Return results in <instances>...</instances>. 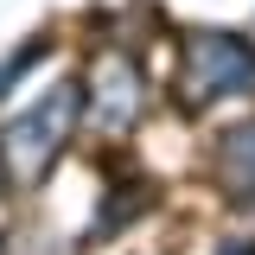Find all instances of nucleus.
Segmentation results:
<instances>
[{
    "mask_svg": "<svg viewBox=\"0 0 255 255\" xmlns=\"http://www.w3.org/2000/svg\"><path fill=\"white\" fill-rule=\"evenodd\" d=\"M179 96H185V109H211V102L255 96V45L236 38V32H185Z\"/></svg>",
    "mask_w": 255,
    "mask_h": 255,
    "instance_id": "nucleus-1",
    "label": "nucleus"
},
{
    "mask_svg": "<svg viewBox=\"0 0 255 255\" xmlns=\"http://www.w3.org/2000/svg\"><path fill=\"white\" fill-rule=\"evenodd\" d=\"M77 102L90 109L96 128L122 134V128H134V115H140V70H134L128 58H102V64L90 70V83H83Z\"/></svg>",
    "mask_w": 255,
    "mask_h": 255,
    "instance_id": "nucleus-3",
    "label": "nucleus"
},
{
    "mask_svg": "<svg viewBox=\"0 0 255 255\" xmlns=\"http://www.w3.org/2000/svg\"><path fill=\"white\" fill-rule=\"evenodd\" d=\"M70 115H77V90H51L38 109H26L19 122L0 134V166H6L13 185H38L45 179V166L70 140Z\"/></svg>",
    "mask_w": 255,
    "mask_h": 255,
    "instance_id": "nucleus-2",
    "label": "nucleus"
}]
</instances>
